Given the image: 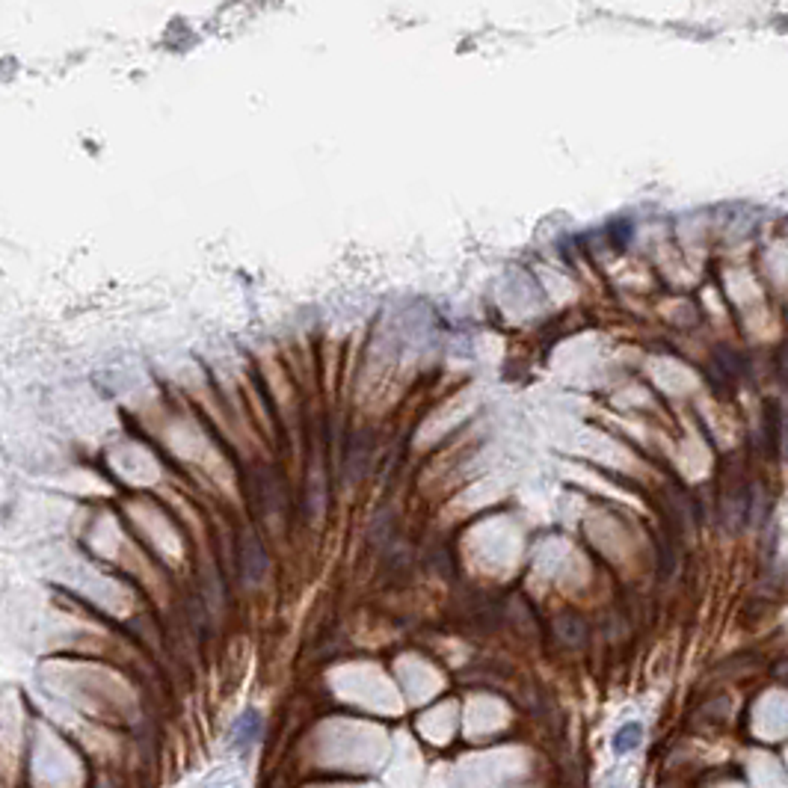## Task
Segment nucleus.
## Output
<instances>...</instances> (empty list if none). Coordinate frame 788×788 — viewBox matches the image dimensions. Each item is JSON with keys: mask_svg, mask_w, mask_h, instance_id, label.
<instances>
[{"mask_svg": "<svg viewBox=\"0 0 788 788\" xmlns=\"http://www.w3.org/2000/svg\"><path fill=\"white\" fill-rule=\"evenodd\" d=\"M783 442H785V448H788V418H785V433H783Z\"/></svg>", "mask_w": 788, "mask_h": 788, "instance_id": "obj_5", "label": "nucleus"}, {"mask_svg": "<svg viewBox=\"0 0 788 788\" xmlns=\"http://www.w3.org/2000/svg\"><path fill=\"white\" fill-rule=\"evenodd\" d=\"M241 566H243V575L250 581H261L264 578V566H267V557H264L259 539L255 537H246L243 539V554H241Z\"/></svg>", "mask_w": 788, "mask_h": 788, "instance_id": "obj_1", "label": "nucleus"}, {"mask_svg": "<svg viewBox=\"0 0 788 788\" xmlns=\"http://www.w3.org/2000/svg\"><path fill=\"white\" fill-rule=\"evenodd\" d=\"M259 729H261V720H259V714H243L241 720H237V726H235V738H237V744H250L252 738H259Z\"/></svg>", "mask_w": 788, "mask_h": 788, "instance_id": "obj_3", "label": "nucleus"}, {"mask_svg": "<svg viewBox=\"0 0 788 788\" xmlns=\"http://www.w3.org/2000/svg\"><path fill=\"white\" fill-rule=\"evenodd\" d=\"M779 379L788 383V347H783V353H779Z\"/></svg>", "mask_w": 788, "mask_h": 788, "instance_id": "obj_4", "label": "nucleus"}, {"mask_svg": "<svg viewBox=\"0 0 788 788\" xmlns=\"http://www.w3.org/2000/svg\"><path fill=\"white\" fill-rule=\"evenodd\" d=\"M641 735H643L641 726H637V723H625L623 729L614 735V752H619V756H623V752L637 750V744H641Z\"/></svg>", "mask_w": 788, "mask_h": 788, "instance_id": "obj_2", "label": "nucleus"}]
</instances>
